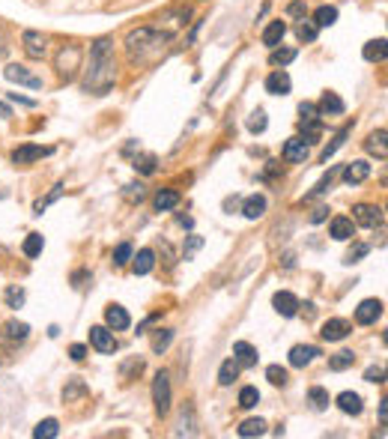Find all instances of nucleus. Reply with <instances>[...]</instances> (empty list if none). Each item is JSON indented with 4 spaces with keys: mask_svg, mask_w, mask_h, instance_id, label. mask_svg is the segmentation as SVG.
Segmentation results:
<instances>
[{
    "mask_svg": "<svg viewBox=\"0 0 388 439\" xmlns=\"http://www.w3.org/2000/svg\"><path fill=\"white\" fill-rule=\"evenodd\" d=\"M308 159V144L302 138H290L284 144V162H305Z\"/></svg>",
    "mask_w": 388,
    "mask_h": 439,
    "instance_id": "412c9836",
    "label": "nucleus"
},
{
    "mask_svg": "<svg viewBox=\"0 0 388 439\" xmlns=\"http://www.w3.org/2000/svg\"><path fill=\"white\" fill-rule=\"evenodd\" d=\"M317 356H319L317 347H310V344H299V347H293V350H290V365H293V368H305V365L314 362Z\"/></svg>",
    "mask_w": 388,
    "mask_h": 439,
    "instance_id": "a211bd4d",
    "label": "nucleus"
},
{
    "mask_svg": "<svg viewBox=\"0 0 388 439\" xmlns=\"http://www.w3.org/2000/svg\"><path fill=\"white\" fill-rule=\"evenodd\" d=\"M60 433V421L57 419H45V421H39L36 427H33V436L36 439H54Z\"/></svg>",
    "mask_w": 388,
    "mask_h": 439,
    "instance_id": "cd10ccee",
    "label": "nucleus"
},
{
    "mask_svg": "<svg viewBox=\"0 0 388 439\" xmlns=\"http://www.w3.org/2000/svg\"><path fill=\"white\" fill-rule=\"evenodd\" d=\"M331 176H335V171H329V176H323L319 179V186L310 191V197H317V195H323V191H329V186H331Z\"/></svg>",
    "mask_w": 388,
    "mask_h": 439,
    "instance_id": "864d4df0",
    "label": "nucleus"
},
{
    "mask_svg": "<svg viewBox=\"0 0 388 439\" xmlns=\"http://www.w3.org/2000/svg\"><path fill=\"white\" fill-rule=\"evenodd\" d=\"M9 99H13V102H18V105H33V102H30V99H21L18 93H9Z\"/></svg>",
    "mask_w": 388,
    "mask_h": 439,
    "instance_id": "052dcab7",
    "label": "nucleus"
},
{
    "mask_svg": "<svg viewBox=\"0 0 388 439\" xmlns=\"http://www.w3.org/2000/svg\"><path fill=\"white\" fill-rule=\"evenodd\" d=\"M296 60V48H275L269 54V63L272 66H287V63H293Z\"/></svg>",
    "mask_w": 388,
    "mask_h": 439,
    "instance_id": "58836bf2",
    "label": "nucleus"
},
{
    "mask_svg": "<svg viewBox=\"0 0 388 439\" xmlns=\"http://www.w3.org/2000/svg\"><path fill=\"white\" fill-rule=\"evenodd\" d=\"M233 358L239 362V368H254L257 365V350L248 341H236L233 344Z\"/></svg>",
    "mask_w": 388,
    "mask_h": 439,
    "instance_id": "f3484780",
    "label": "nucleus"
},
{
    "mask_svg": "<svg viewBox=\"0 0 388 439\" xmlns=\"http://www.w3.org/2000/svg\"><path fill=\"white\" fill-rule=\"evenodd\" d=\"M350 132H352L350 126H343V129H340V132L335 134V138H331V144H329L326 150H323V162H326V165H329V159H331V155H335V153L340 150V146H343V141L350 138Z\"/></svg>",
    "mask_w": 388,
    "mask_h": 439,
    "instance_id": "2f4dec72",
    "label": "nucleus"
},
{
    "mask_svg": "<svg viewBox=\"0 0 388 439\" xmlns=\"http://www.w3.org/2000/svg\"><path fill=\"white\" fill-rule=\"evenodd\" d=\"M364 254H368V245H356V249L347 254V263H356L359 257H364Z\"/></svg>",
    "mask_w": 388,
    "mask_h": 439,
    "instance_id": "5fc2aeb1",
    "label": "nucleus"
},
{
    "mask_svg": "<svg viewBox=\"0 0 388 439\" xmlns=\"http://www.w3.org/2000/svg\"><path fill=\"white\" fill-rule=\"evenodd\" d=\"M173 341V332L171 329H159V335L152 337V353H164Z\"/></svg>",
    "mask_w": 388,
    "mask_h": 439,
    "instance_id": "79ce46f5",
    "label": "nucleus"
},
{
    "mask_svg": "<svg viewBox=\"0 0 388 439\" xmlns=\"http://www.w3.org/2000/svg\"><path fill=\"white\" fill-rule=\"evenodd\" d=\"M319 111H323V114H329V117H338V114H343V111H347V105H343V99H340L338 93H326L323 99H319Z\"/></svg>",
    "mask_w": 388,
    "mask_h": 439,
    "instance_id": "393cba45",
    "label": "nucleus"
},
{
    "mask_svg": "<svg viewBox=\"0 0 388 439\" xmlns=\"http://www.w3.org/2000/svg\"><path fill=\"white\" fill-rule=\"evenodd\" d=\"M385 415H388V407H385V400L380 403V421H382V427H385Z\"/></svg>",
    "mask_w": 388,
    "mask_h": 439,
    "instance_id": "680f3d73",
    "label": "nucleus"
},
{
    "mask_svg": "<svg viewBox=\"0 0 388 439\" xmlns=\"http://www.w3.org/2000/svg\"><path fill=\"white\" fill-rule=\"evenodd\" d=\"M173 39V30H161V27H138L126 36V51L131 63H150L168 48V42Z\"/></svg>",
    "mask_w": 388,
    "mask_h": 439,
    "instance_id": "f03ea898",
    "label": "nucleus"
},
{
    "mask_svg": "<svg viewBox=\"0 0 388 439\" xmlns=\"http://www.w3.org/2000/svg\"><path fill=\"white\" fill-rule=\"evenodd\" d=\"M27 335H30V326L27 323H18V320L6 323V337H9V341H24Z\"/></svg>",
    "mask_w": 388,
    "mask_h": 439,
    "instance_id": "4c0bfd02",
    "label": "nucleus"
},
{
    "mask_svg": "<svg viewBox=\"0 0 388 439\" xmlns=\"http://www.w3.org/2000/svg\"><path fill=\"white\" fill-rule=\"evenodd\" d=\"M245 126H248V132H251V134H263V132H266V126H269V120H266V111H263V108H257V111H254V114L248 117Z\"/></svg>",
    "mask_w": 388,
    "mask_h": 439,
    "instance_id": "f704fd0d",
    "label": "nucleus"
},
{
    "mask_svg": "<svg viewBox=\"0 0 388 439\" xmlns=\"http://www.w3.org/2000/svg\"><path fill=\"white\" fill-rule=\"evenodd\" d=\"M78 63H81V48H78V45H66V48L57 54V72H60V78L72 81Z\"/></svg>",
    "mask_w": 388,
    "mask_h": 439,
    "instance_id": "20e7f679",
    "label": "nucleus"
},
{
    "mask_svg": "<svg viewBox=\"0 0 388 439\" xmlns=\"http://www.w3.org/2000/svg\"><path fill=\"white\" fill-rule=\"evenodd\" d=\"M117 81V60H114V39H96L90 48V63H87L84 90L93 96H105Z\"/></svg>",
    "mask_w": 388,
    "mask_h": 439,
    "instance_id": "f257e3e1",
    "label": "nucleus"
},
{
    "mask_svg": "<svg viewBox=\"0 0 388 439\" xmlns=\"http://www.w3.org/2000/svg\"><path fill=\"white\" fill-rule=\"evenodd\" d=\"M385 138H388V132L385 129H376L368 134V141H364V150H368L371 155H376L380 162L388 159V146H385Z\"/></svg>",
    "mask_w": 388,
    "mask_h": 439,
    "instance_id": "ddd939ff",
    "label": "nucleus"
},
{
    "mask_svg": "<svg viewBox=\"0 0 388 439\" xmlns=\"http://www.w3.org/2000/svg\"><path fill=\"white\" fill-rule=\"evenodd\" d=\"M266 379H269L272 386H287V368L269 365V368H266Z\"/></svg>",
    "mask_w": 388,
    "mask_h": 439,
    "instance_id": "c03bdc74",
    "label": "nucleus"
},
{
    "mask_svg": "<svg viewBox=\"0 0 388 439\" xmlns=\"http://www.w3.org/2000/svg\"><path fill=\"white\" fill-rule=\"evenodd\" d=\"M180 207V191H173V188H161L159 195H155V209L159 212H171Z\"/></svg>",
    "mask_w": 388,
    "mask_h": 439,
    "instance_id": "5701e85b",
    "label": "nucleus"
},
{
    "mask_svg": "<svg viewBox=\"0 0 388 439\" xmlns=\"http://www.w3.org/2000/svg\"><path fill=\"white\" fill-rule=\"evenodd\" d=\"M24 51H27L30 60H42L48 54V39L42 36V33H36V30H27L24 33Z\"/></svg>",
    "mask_w": 388,
    "mask_h": 439,
    "instance_id": "1a4fd4ad",
    "label": "nucleus"
},
{
    "mask_svg": "<svg viewBox=\"0 0 388 439\" xmlns=\"http://www.w3.org/2000/svg\"><path fill=\"white\" fill-rule=\"evenodd\" d=\"M308 400H310V407H314L317 412H323V410H329V391L326 389H319V386H314V389H310L308 391Z\"/></svg>",
    "mask_w": 388,
    "mask_h": 439,
    "instance_id": "72a5a7b5",
    "label": "nucleus"
},
{
    "mask_svg": "<svg viewBox=\"0 0 388 439\" xmlns=\"http://www.w3.org/2000/svg\"><path fill=\"white\" fill-rule=\"evenodd\" d=\"M299 114H302V120H299V123H308V120H319L317 114H319V108L314 105V102H302V105H299Z\"/></svg>",
    "mask_w": 388,
    "mask_h": 439,
    "instance_id": "8fccbe9b",
    "label": "nucleus"
},
{
    "mask_svg": "<svg viewBox=\"0 0 388 439\" xmlns=\"http://www.w3.org/2000/svg\"><path fill=\"white\" fill-rule=\"evenodd\" d=\"M201 245H203V239H201V236H188V242H185V249H182V257H185V260H192V257H194V251L201 249Z\"/></svg>",
    "mask_w": 388,
    "mask_h": 439,
    "instance_id": "3c124183",
    "label": "nucleus"
},
{
    "mask_svg": "<svg viewBox=\"0 0 388 439\" xmlns=\"http://www.w3.org/2000/svg\"><path fill=\"white\" fill-rule=\"evenodd\" d=\"M242 216H245L248 221H257L266 216V197L263 195H251L245 197V204H242Z\"/></svg>",
    "mask_w": 388,
    "mask_h": 439,
    "instance_id": "6ab92c4d",
    "label": "nucleus"
},
{
    "mask_svg": "<svg viewBox=\"0 0 388 439\" xmlns=\"http://www.w3.org/2000/svg\"><path fill=\"white\" fill-rule=\"evenodd\" d=\"M326 337V341H343V337L350 335V323L347 320H340V317H331L323 323V332H319Z\"/></svg>",
    "mask_w": 388,
    "mask_h": 439,
    "instance_id": "2eb2a0df",
    "label": "nucleus"
},
{
    "mask_svg": "<svg viewBox=\"0 0 388 439\" xmlns=\"http://www.w3.org/2000/svg\"><path fill=\"white\" fill-rule=\"evenodd\" d=\"M272 305H275V311H278L281 317H296V314H299V299L293 296L290 290H278V293H275Z\"/></svg>",
    "mask_w": 388,
    "mask_h": 439,
    "instance_id": "9b49d317",
    "label": "nucleus"
},
{
    "mask_svg": "<svg viewBox=\"0 0 388 439\" xmlns=\"http://www.w3.org/2000/svg\"><path fill=\"white\" fill-rule=\"evenodd\" d=\"M329 233H331V239H338V242H347V239H352V233H356V228H352V218H343V216L331 218V228H329Z\"/></svg>",
    "mask_w": 388,
    "mask_h": 439,
    "instance_id": "aec40b11",
    "label": "nucleus"
},
{
    "mask_svg": "<svg viewBox=\"0 0 388 439\" xmlns=\"http://www.w3.org/2000/svg\"><path fill=\"white\" fill-rule=\"evenodd\" d=\"M361 54H364V60H368V63H382L385 54H388V42L385 39H373V42L364 45Z\"/></svg>",
    "mask_w": 388,
    "mask_h": 439,
    "instance_id": "b1692460",
    "label": "nucleus"
},
{
    "mask_svg": "<svg viewBox=\"0 0 388 439\" xmlns=\"http://www.w3.org/2000/svg\"><path fill=\"white\" fill-rule=\"evenodd\" d=\"M266 433V421L263 419H245L239 424V436H245V439H251V436H263Z\"/></svg>",
    "mask_w": 388,
    "mask_h": 439,
    "instance_id": "7c9ffc66",
    "label": "nucleus"
},
{
    "mask_svg": "<svg viewBox=\"0 0 388 439\" xmlns=\"http://www.w3.org/2000/svg\"><path fill=\"white\" fill-rule=\"evenodd\" d=\"M239 377V362L236 358H227L224 365H221V370H218V382L221 386H233V379Z\"/></svg>",
    "mask_w": 388,
    "mask_h": 439,
    "instance_id": "c756f323",
    "label": "nucleus"
},
{
    "mask_svg": "<svg viewBox=\"0 0 388 439\" xmlns=\"http://www.w3.org/2000/svg\"><path fill=\"white\" fill-rule=\"evenodd\" d=\"M54 150L51 146H33V144H24L18 146V150L13 153V165H30V162H39L45 159V155H51Z\"/></svg>",
    "mask_w": 388,
    "mask_h": 439,
    "instance_id": "0eeeda50",
    "label": "nucleus"
},
{
    "mask_svg": "<svg viewBox=\"0 0 388 439\" xmlns=\"http://www.w3.org/2000/svg\"><path fill=\"white\" fill-rule=\"evenodd\" d=\"M72 358H75V362H84V358H87V347L84 344H72Z\"/></svg>",
    "mask_w": 388,
    "mask_h": 439,
    "instance_id": "6e6d98bb",
    "label": "nucleus"
},
{
    "mask_svg": "<svg viewBox=\"0 0 388 439\" xmlns=\"http://www.w3.org/2000/svg\"><path fill=\"white\" fill-rule=\"evenodd\" d=\"M24 290H21V287H9L6 290V305L9 308H21V305H24Z\"/></svg>",
    "mask_w": 388,
    "mask_h": 439,
    "instance_id": "de8ad7c7",
    "label": "nucleus"
},
{
    "mask_svg": "<svg viewBox=\"0 0 388 439\" xmlns=\"http://www.w3.org/2000/svg\"><path fill=\"white\" fill-rule=\"evenodd\" d=\"M364 379H368V382H385V368L382 365L368 368V370H364Z\"/></svg>",
    "mask_w": 388,
    "mask_h": 439,
    "instance_id": "603ef678",
    "label": "nucleus"
},
{
    "mask_svg": "<svg viewBox=\"0 0 388 439\" xmlns=\"http://www.w3.org/2000/svg\"><path fill=\"white\" fill-rule=\"evenodd\" d=\"M371 176V165L368 162H350L343 167V183L347 186H361Z\"/></svg>",
    "mask_w": 388,
    "mask_h": 439,
    "instance_id": "4468645a",
    "label": "nucleus"
},
{
    "mask_svg": "<svg viewBox=\"0 0 388 439\" xmlns=\"http://www.w3.org/2000/svg\"><path fill=\"white\" fill-rule=\"evenodd\" d=\"M338 21V9L335 6H319L314 13V25L317 27H331Z\"/></svg>",
    "mask_w": 388,
    "mask_h": 439,
    "instance_id": "473e14b6",
    "label": "nucleus"
},
{
    "mask_svg": "<svg viewBox=\"0 0 388 439\" xmlns=\"http://www.w3.org/2000/svg\"><path fill=\"white\" fill-rule=\"evenodd\" d=\"M352 218H356V224H361V228H376V224H382V209L373 204H359V207H352Z\"/></svg>",
    "mask_w": 388,
    "mask_h": 439,
    "instance_id": "6e6552de",
    "label": "nucleus"
},
{
    "mask_svg": "<svg viewBox=\"0 0 388 439\" xmlns=\"http://www.w3.org/2000/svg\"><path fill=\"white\" fill-rule=\"evenodd\" d=\"M335 403H338L340 412H347V415H361V398L356 395V391H340Z\"/></svg>",
    "mask_w": 388,
    "mask_h": 439,
    "instance_id": "4be33fe9",
    "label": "nucleus"
},
{
    "mask_svg": "<svg viewBox=\"0 0 388 439\" xmlns=\"http://www.w3.org/2000/svg\"><path fill=\"white\" fill-rule=\"evenodd\" d=\"M284 33H287V25H284V21H272V25L263 30V45L275 48V45H278V42L284 39Z\"/></svg>",
    "mask_w": 388,
    "mask_h": 439,
    "instance_id": "bb28decb",
    "label": "nucleus"
},
{
    "mask_svg": "<svg viewBox=\"0 0 388 439\" xmlns=\"http://www.w3.org/2000/svg\"><path fill=\"white\" fill-rule=\"evenodd\" d=\"M105 323H108L110 332H126L129 323H131V317H129V311H126L123 305H110V308L105 311Z\"/></svg>",
    "mask_w": 388,
    "mask_h": 439,
    "instance_id": "f8f14e48",
    "label": "nucleus"
},
{
    "mask_svg": "<svg viewBox=\"0 0 388 439\" xmlns=\"http://www.w3.org/2000/svg\"><path fill=\"white\" fill-rule=\"evenodd\" d=\"M176 221H180V224H182V228H192V224H194V221H192V218H188V216H180V218H176Z\"/></svg>",
    "mask_w": 388,
    "mask_h": 439,
    "instance_id": "0e129e2a",
    "label": "nucleus"
},
{
    "mask_svg": "<svg viewBox=\"0 0 388 439\" xmlns=\"http://www.w3.org/2000/svg\"><path fill=\"white\" fill-rule=\"evenodd\" d=\"M155 266V251L152 249H141L135 257V275H150Z\"/></svg>",
    "mask_w": 388,
    "mask_h": 439,
    "instance_id": "a878e982",
    "label": "nucleus"
},
{
    "mask_svg": "<svg viewBox=\"0 0 388 439\" xmlns=\"http://www.w3.org/2000/svg\"><path fill=\"white\" fill-rule=\"evenodd\" d=\"M60 195H63V186L57 183V186L51 188V195H48L45 200H36V207H33V209H36V216H42V212H45V209H48V207H51V204H54V200H57Z\"/></svg>",
    "mask_w": 388,
    "mask_h": 439,
    "instance_id": "a18cd8bd",
    "label": "nucleus"
},
{
    "mask_svg": "<svg viewBox=\"0 0 388 439\" xmlns=\"http://www.w3.org/2000/svg\"><path fill=\"white\" fill-rule=\"evenodd\" d=\"M257 403H260V391L254 389V386H245V389L239 391V407L242 410H254Z\"/></svg>",
    "mask_w": 388,
    "mask_h": 439,
    "instance_id": "c9c22d12",
    "label": "nucleus"
},
{
    "mask_svg": "<svg viewBox=\"0 0 388 439\" xmlns=\"http://www.w3.org/2000/svg\"><path fill=\"white\" fill-rule=\"evenodd\" d=\"M3 78H6V81H13V84L30 87V90H39L42 87V78L33 75L30 69H24V66H18V63H9L6 69H3Z\"/></svg>",
    "mask_w": 388,
    "mask_h": 439,
    "instance_id": "39448f33",
    "label": "nucleus"
},
{
    "mask_svg": "<svg viewBox=\"0 0 388 439\" xmlns=\"http://www.w3.org/2000/svg\"><path fill=\"white\" fill-rule=\"evenodd\" d=\"M135 171H138V174H143V176L155 174V155H152V153L138 155V159H135Z\"/></svg>",
    "mask_w": 388,
    "mask_h": 439,
    "instance_id": "ea45409f",
    "label": "nucleus"
},
{
    "mask_svg": "<svg viewBox=\"0 0 388 439\" xmlns=\"http://www.w3.org/2000/svg\"><path fill=\"white\" fill-rule=\"evenodd\" d=\"M42 249H45V239H42V233H30L24 239V254L27 257H39Z\"/></svg>",
    "mask_w": 388,
    "mask_h": 439,
    "instance_id": "e433bc0d",
    "label": "nucleus"
},
{
    "mask_svg": "<svg viewBox=\"0 0 388 439\" xmlns=\"http://www.w3.org/2000/svg\"><path fill=\"white\" fill-rule=\"evenodd\" d=\"M0 117H3V120L13 117V111H9V105H3V102H0Z\"/></svg>",
    "mask_w": 388,
    "mask_h": 439,
    "instance_id": "e2e57ef3",
    "label": "nucleus"
},
{
    "mask_svg": "<svg viewBox=\"0 0 388 439\" xmlns=\"http://www.w3.org/2000/svg\"><path fill=\"white\" fill-rule=\"evenodd\" d=\"M326 212H329L326 207H317V209H314V216H310V221H314V224H319V221L326 218Z\"/></svg>",
    "mask_w": 388,
    "mask_h": 439,
    "instance_id": "13d9d810",
    "label": "nucleus"
},
{
    "mask_svg": "<svg viewBox=\"0 0 388 439\" xmlns=\"http://www.w3.org/2000/svg\"><path fill=\"white\" fill-rule=\"evenodd\" d=\"M123 197H126V200H131V204H141V200L147 197V188H143L141 183H131V186H126Z\"/></svg>",
    "mask_w": 388,
    "mask_h": 439,
    "instance_id": "49530a36",
    "label": "nucleus"
},
{
    "mask_svg": "<svg viewBox=\"0 0 388 439\" xmlns=\"http://www.w3.org/2000/svg\"><path fill=\"white\" fill-rule=\"evenodd\" d=\"M380 317H382V302L380 299H364L356 308V323H361V326H373Z\"/></svg>",
    "mask_w": 388,
    "mask_h": 439,
    "instance_id": "9d476101",
    "label": "nucleus"
},
{
    "mask_svg": "<svg viewBox=\"0 0 388 439\" xmlns=\"http://www.w3.org/2000/svg\"><path fill=\"white\" fill-rule=\"evenodd\" d=\"M352 365H356V353H352V350H340V353H335V356L329 358V368L331 370H347Z\"/></svg>",
    "mask_w": 388,
    "mask_h": 439,
    "instance_id": "c85d7f7f",
    "label": "nucleus"
},
{
    "mask_svg": "<svg viewBox=\"0 0 388 439\" xmlns=\"http://www.w3.org/2000/svg\"><path fill=\"white\" fill-rule=\"evenodd\" d=\"M317 33H319V27L314 25V21H305V18H302V25L296 27V36L302 39V42H314V39H317Z\"/></svg>",
    "mask_w": 388,
    "mask_h": 439,
    "instance_id": "a19ab883",
    "label": "nucleus"
},
{
    "mask_svg": "<svg viewBox=\"0 0 388 439\" xmlns=\"http://www.w3.org/2000/svg\"><path fill=\"white\" fill-rule=\"evenodd\" d=\"M81 395H87V386H84L81 379H72L69 386L63 389V400H66V403H72L75 398H81Z\"/></svg>",
    "mask_w": 388,
    "mask_h": 439,
    "instance_id": "37998d69",
    "label": "nucleus"
},
{
    "mask_svg": "<svg viewBox=\"0 0 388 439\" xmlns=\"http://www.w3.org/2000/svg\"><path fill=\"white\" fill-rule=\"evenodd\" d=\"M129 260H131V245H129V242L117 245V249H114V263H117V266H126Z\"/></svg>",
    "mask_w": 388,
    "mask_h": 439,
    "instance_id": "09e8293b",
    "label": "nucleus"
},
{
    "mask_svg": "<svg viewBox=\"0 0 388 439\" xmlns=\"http://www.w3.org/2000/svg\"><path fill=\"white\" fill-rule=\"evenodd\" d=\"M152 403H155V412L159 415L171 412V377H168V370H159L152 379Z\"/></svg>",
    "mask_w": 388,
    "mask_h": 439,
    "instance_id": "7ed1b4c3",
    "label": "nucleus"
},
{
    "mask_svg": "<svg viewBox=\"0 0 388 439\" xmlns=\"http://www.w3.org/2000/svg\"><path fill=\"white\" fill-rule=\"evenodd\" d=\"M290 87H293V81H290V75H287L284 69L272 72L269 78H266V90H269L272 96H287V93H290Z\"/></svg>",
    "mask_w": 388,
    "mask_h": 439,
    "instance_id": "dca6fc26",
    "label": "nucleus"
},
{
    "mask_svg": "<svg viewBox=\"0 0 388 439\" xmlns=\"http://www.w3.org/2000/svg\"><path fill=\"white\" fill-rule=\"evenodd\" d=\"M6 51H9V45H6V33L0 30V57H6Z\"/></svg>",
    "mask_w": 388,
    "mask_h": 439,
    "instance_id": "bf43d9fd",
    "label": "nucleus"
},
{
    "mask_svg": "<svg viewBox=\"0 0 388 439\" xmlns=\"http://www.w3.org/2000/svg\"><path fill=\"white\" fill-rule=\"evenodd\" d=\"M90 344L96 347L99 353H117V337H114V332L108 329V326H93L90 329Z\"/></svg>",
    "mask_w": 388,
    "mask_h": 439,
    "instance_id": "423d86ee",
    "label": "nucleus"
},
{
    "mask_svg": "<svg viewBox=\"0 0 388 439\" xmlns=\"http://www.w3.org/2000/svg\"><path fill=\"white\" fill-rule=\"evenodd\" d=\"M287 13L296 15V18H302V15H305V4H302V0H296V4L287 6Z\"/></svg>",
    "mask_w": 388,
    "mask_h": 439,
    "instance_id": "4d7b16f0",
    "label": "nucleus"
}]
</instances>
